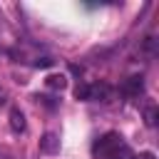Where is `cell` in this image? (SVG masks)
I'll return each mask as SVG.
<instances>
[{"label":"cell","mask_w":159,"mask_h":159,"mask_svg":"<svg viewBox=\"0 0 159 159\" xmlns=\"http://www.w3.org/2000/svg\"><path fill=\"white\" fill-rule=\"evenodd\" d=\"M122 92H124L127 97H139V94L144 92V77H142V75H132V77H127L124 84H122Z\"/></svg>","instance_id":"2"},{"label":"cell","mask_w":159,"mask_h":159,"mask_svg":"<svg viewBox=\"0 0 159 159\" xmlns=\"http://www.w3.org/2000/svg\"><path fill=\"white\" fill-rule=\"evenodd\" d=\"M10 129H12V132H17V134H20V132H25V114H22L17 107H15V109H10Z\"/></svg>","instance_id":"5"},{"label":"cell","mask_w":159,"mask_h":159,"mask_svg":"<svg viewBox=\"0 0 159 159\" xmlns=\"http://www.w3.org/2000/svg\"><path fill=\"white\" fill-rule=\"evenodd\" d=\"M92 102H109L112 99V87L104 84V82H97V84H89V97Z\"/></svg>","instance_id":"3"},{"label":"cell","mask_w":159,"mask_h":159,"mask_svg":"<svg viewBox=\"0 0 159 159\" xmlns=\"http://www.w3.org/2000/svg\"><path fill=\"white\" fill-rule=\"evenodd\" d=\"M40 152H45V154H55V152H60V139H57L52 132H47V134L40 139Z\"/></svg>","instance_id":"4"},{"label":"cell","mask_w":159,"mask_h":159,"mask_svg":"<svg viewBox=\"0 0 159 159\" xmlns=\"http://www.w3.org/2000/svg\"><path fill=\"white\" fill-rule=\"evenodd\" d=\"M45 82H47V87H50V89H62V87L67 84V80H65L62 75H50Z\"/></svg>","instance_id":"6"},{"label":"cell","mask_w":159,"mask_h":159,"mask_svg":"<svg viewBox=\"0 0 159 159\" xmlns=\"http://www.w3.org/2000/svg\"><path fill=\"white\" fill-rule=\"evenodd\" d=\"M55 65V60H50V57H40V60H35V67H52Z\"/></svg>","instance_id":"9"},{"label":"cell","mask_w":159,"mask_h":159,"mask_svg":"<svg viewBox=\"0 0 159 159\" xmlns=\"http://www.w3.org/2000/svg\"><path fill=\"white\" fill-rule=\"evenodd\" d=\"M94 157L97 159H129V149L122 142L117 132H107L97 144H94Z\"/></svg>","instance_id":"1"},{"label":"cell","mask_w":159,"mask_h":159,"mask_svg":"<svg viewBox=\"0 0 159 159\" xmlns=\"http://www.w3.org/2000/svg\"><path fill=\"white\" fill-rule=\"evenodd\" d=\"M157 119H159L157 107H154V104H152V107H147V109H144V122H147V127H157Z\"/></svg>","instance_id":"7"},{"label":"cell","mask_w":159,"mask_h":159,"mask_svg":"<svg viewBox=\"0 0 159 159\" xmlns=\"http://www.w3.org/2000/svg\"><path fill=\"white\" fill-rule=\"evenodd\" d=\"M144 50H147L149 55H154V37H152V35L144 37Z\"/></svg>","instance_id":"10"},{"label":"cell","mask_w":159,"mask_h":159,"mask_svg":"<svg viewBox=\"0 0 159 159\" xmlns=\"http://www.w3.org/2000/svg\"><path fill=\"white\" fill-rule=\"evenodd\" d=\"M75 97L77 99H87L89 97V84H77L75 87Z\"/></svg>","instance_id":"8"},{"label":"cell","mask_w":159,"mask_h":159,"mask_svg":"<svg viewBox=\"0 0 159 159\" xmlns=\"http://www.w3.org/2000/svg\"><path fill=\"white\" fill-rule=\"evenodd\" d=\"M139 159H154V154H152V152H142V154H139Z\"/></svg>","instance_id":"11"}]
</instances>
